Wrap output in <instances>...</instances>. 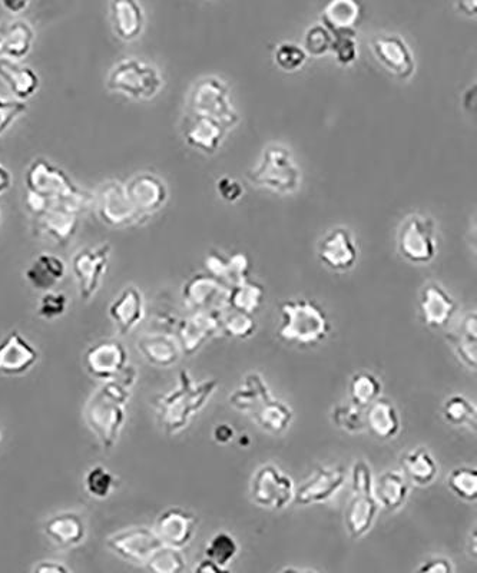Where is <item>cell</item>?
Returning <instances> with one entry per match:
<instances>
[{"instance_id":"603a6c76","label":"cell","mask_w":477,"mask_h":573,"mask_svg":"<svg viewBox=\"0 0 477 573\" xmlns=\"http://www.w3.org/2000/svg\"><path fill=\"white\" fill-rule=\"evenodd\" d=\"M198 518L182 508L164 510L155 522L154 531L164 545L185 548L197 532Z\"/></svg>"},{"instance_id":"b9f144b4","label":"cell","mask_w":477,"mask_h":573,"mask_svg":"<svg viewBox=\"0 0 477 573\" xmlns=\"http://www.w3.org/2000/svg\"><path fill=\"white\" fill-rule=\"evenodd\" d=\"M238 549L240 548H238V543L233 535L227 532H218L205 546V558L211 559L228 571V565L238 555Z\"/></svg>"},{"instance_id":"9c48e42d","label":"cell","mask_w":477,"mask_h":573,"mask_svg":"<svg viewBox=\"0 0 477 573\" xmlns=\"http://www.w3.org/2000/svg\"><path fill=\"white\" fill-rule=\"evenodd\" d=\"M190 108L192 114L215 119L227 129L233 128L240 121L227 86L214 76L201 79L195 84L190 94Z\"/></svg>"},{"instance_id":"d6986e66","label":"cell","mask_w":477,"mask_h":573,"mask_svg":"<svg viewBox=\"0 0 477 573\" xmlns=\"http://www.w3.org/2000/svg\"><path fill=\"white\" fill-rule=\"evenodd\" d=\"M318 260L333 271H349L359 260V248L350 231L343 227L334 228L318 243Z\"/></svg>"},{"instance_id":"1f68e13d","label":"cell","mask_w":477,"mask_h":573,"mask_svg":"<svg viewBox=\"0 0 477 573\" xmlns=\"http://www.w3.org/2000/svg\"><path fill=\"white\" fill-rule=\"evenodd\" d=\"M45 533L61 548H75L85 541L86 526L78 513H59L45 523Z\"/></svg>"},{"instance_id":"f5cc1de1","label":"cell","mask_w":477,"mask_h":573,"mask_svg":"<svg viewBox=\"0 0 477 573\" xmlns=\"http://www.w3.org/2000/svg\"><path fill=\"white\" fill-rule=\"evenodd\" d=\"M66 307H68V298L64 293L46 291L39 303L38 314L42 319L51 321L64 316Z\"/></svg>"},{"instance_id":"003e7915","label":"cell","mask_w":477,"mask_h":573,"mask_svg":"<svg viewBox=\"0 0 477 573\" xmlns=\"http://www.w3.org/2000/svg\"><path fill=\"white\" fill-rule=\"evenodd\" d=\"M0 221H2V214H0Z\"/></svg>"},{"instance_id":"6125c7cd","label":"cell","mask_w":477,"mask_h":573,"mask_svg":"<svg viewBox=\"0 0 477 573\" xmlns=\"http://www.w3.org/2000/svg\"><path fill=\"white\" fill-rule=\"evenodd\" d=\"M31 0H0L3 9L11 13H21L28 8Z\"/></svg>"},{"instance_id":"7c38bea8","label":"cell","mask_w":477,"mask_h":573,"mask_svg":"<svg viewBox=\"0 0 477 573\" xmlns=\"http://www.w3.org/2000/svg\"><path fill=\"white\" fill-rule=\"evenodd\" d=\"M111 253L112 245L105 243L98 247H86L72 258V271H74L79 297L82 300H91L101 287L102 278L108 270Z\"/></svg>"},{"instance_id":"f907efd6","label":"cell","mask_w":477,"mask_h":573,"mask_svg":"<svg viewBox=\"0 0 477 573\" xmlns=\"http://www.w3.org/2000/svg\"><path fill=\"white\" fill-rule=\"evenodd\" d=\"M307 54L301 46L296 43L284 42L277 46L274 61L278 68L286 72H296L303 68L307 61Z\"/></svg>"},{"instance_id":"5b68a950","label":"cell","mask_w":477,"mask_h":573,"mask_svg":"<svg viewBox=\"0 0 477 573\" xmlns=\"http://www.w3.org/2000/svg\"><path fill=\"white\" fill-rule=\"evenodd\" d=\"M247 175L251 184L278 194H293L301 184V171L293 154L280 144L265 147L257 165Z\"/></svg>"},{"instance_id":"816d5d0a","label":"cell","mask_w":477,"mask_h":573,"mask_svg":"<svg viewBox=\"0 0 477 573\" xmlns=\"http://www.w3.org/2000/svg\"><path fill=\"white\" fill-rule=\"evenodd\" d=\"M373 473L366 460H357L351 469V489L354 495H373Z\"/></svg>"},{"instance_id":"52a82bcc","label":"cell","mask_w":477,"mask_h":573,"mask_svg":"<svg viewBox=\"0 0 477 573\" xmlns=\"http://www.w3.org/2000/svg\"><path fill=\"white\" fill-rule=\"evenodd\" d=\"M43 197V195H42ZM89 200H71V198L43 197V210L35 215L39 233L51 238L55 243L65 245L78 231L81 213L91 204Z\"/></svg>"},{"instance_id":"4fadbf2b","label":"cell","mask_w":477,"mask_h":573,"mask_svg":"<svg viewBox=\"0 0 477 573\" xmlns=\"http://www.w3.org/2000/svg\"><path fill=\"white\" fill-rule=\"evenodd\" d=\"M96 214L102 223L112 228L128 227L141 221L129 201L125 184L111 180L98 188L95 197Z\"/></svg>"},{"instance_id":"484cf974","label":"cell","mask_w":477,"mask_h":573,"mask_svg":"<svg viewBox=\"0 0 477 573\" xmlns=\"http://www.w3.org/2000/svg\"><path fill=\"white\" fill-rule=\"evenodd\" d=\"M144 296L137 287L129 286L109 306V317L121 336L131 333L144 320Z\"/></svg>"},{"instance_id":"ab89813d","label":"cell","mask_w":477,"mask_h":573,"mask_svg":"<svg viewBox=\"0 0 477 573\" xmlns=\"http://www.w3.org/2000/svg\"><path fill=\"white\" fill-rule=\"evenodd\" d=\"M383 384L373 373L359 372L351 377L349 392L351 403L366 409L371 403L382 397Z\"/></svg>"},{"instance_id":"7bdbcfd3","label":"cell","mask_w":477,"mask_h":573,"mask_svg":"<svg viewBox=\"0 0 477 573\" xmlns=\"http://www.w3.org/2000/svg\"><path fill=\"white\" fill-rule=\"evenodd\" d=\"M227 310V313H221V331L233 339L247 340L253 337L257 330L254 316L231 308Z\"/></svg>"},{"instance_id":"74e56055","label":"cell","mask_w":477,"mask_h":573,"mask_svg":"<svg viewBox=\"0 0 477 573\" xmlns=\"http://www.w3.org/2000/svg\"><path fill=\"white\" fill-rule=\"evenodd\" d=\"M456 356L467 367V369H476L477 364V314L476 311H470L462 321L455 333L447 336Z\"/></svg>"},{"instance_id":"e0dca14e","label":"cell","mask_w":477,"mask_h":573,"mask_svg":"<svg viewBox=\"0 0 477 573\" xmlns=\"http://www.w3.org/2000/svg\"><path fill=\"white\" fill-rule=\"evenodd\" d=\"M129 201L139 218L154 215L167 204V184L155 174L141 172L125 184Z\"/></svg>"},{"instance_id":"4dcf8cb0","label":"cell","mask_w":477,"mask_h":573,"mask_svg":"<svg viewBox=\"0 0 477 573\" xmlns=\"http://www.w3.org/2000/svg\"><path fill=\"white\" fill-rule=\"evenodd\" d=\"M137 344L142 357L159 369H168L180 360V344L171 334H145Z\"/></svg>"},{"instance_id":"8992f818","label":"cell","mask_w":477,"mask_h":573,"mask_svg":"<svg viewBox=\"0 0 477 573\" xmlns=\"http://www.w3.org/2000/svg\"><path fill=\"white\" fill-rule=\"evenodd\" d=\"M162 76L154 65L137 58L122 59L109 72V91L128 96L134 101H151L161 92Z\"/></svg>"},{"instance_id":"277c9868","label":"cell","mask_w":477,"mask_h":573,"mask_svg":"<svg viewBox=\"0 0 477 573\" xmlns=\"http://www.w3.org/2000/svg\"><path fill=\"white\" fill-rule=\"evenodd\" d=\"M278 337L294 346L310 347L327 339L330 321L326 311L307 298L284 301L280 306Z\"/></svg>"},{"instance_id":"c3c4849f","label":"cell","mask_w":477,"mask_h":573,"mask_svg":"<svg viewBox=\"0 0 477 573\" xmlns=\"http://www.w3.org/2000/svg\"><path fill=\"white\" fill-rule=\"evenodd\" d=\"M115 486V478L104 466H95L89 470L85 478V489L92 498L105 499L111 495Z\"/></svg>"},{"instance_id":"3957f363","label":"cell","mask_w":477,"mask_h":573,"mask_svg":"<svg viewBox=\"0 0 477 573\" xmlns=\"http://www.w3.org/2000/svg\"><path fill=\"white\" fill-rule=\"evenodd\" d=\"M234 409L250 414L254 422L271 435L286 432L294 419L293 409L271 394L263 376L250 373L230 396Z\"/></svg>"},{"instance_id":"6da1fadb","label":"cell","mask_w":477,"mask_h":573,"mask_svg":"<svg viewBox=\"0 0 477 573\" xmlns=\"http://www.w3.org/2000/svg\"><path fill=\"white\" fill-rule=\"evenodd\" d=\"M135 382H137V370L127 366L117 377L106 380L86 404V423L98 439L99 445L105 450H111L117 445L118 437L127 420L125 406L129 400V390Z\"/></svg>"},{"instance_id":"e7e4bbea","label":"cell","mask_w":477,"mask_h":573,"mask_svg":"<svg viewBox=\"0 0 477 573\" xmlns=\"http://www.w3.org/2000/svg\"><path fill=\"white\" fill-rule=\"evenodd\" d=\"M195 571L201 573H221V572H228L227 569L221 568L220 565H217L211 559L205 558L202 559L200 565L195 566Z\"/></svg>"},{"instance_id":"ffe728a7","label":"cell","mask_w":477,"mask_h":573,"mask_svg":"<svg viewBox=\"0 0 477 573\" xmlns=\"http://www.w3.org/2000/svg\"><path fill=\"white\" fill-rule=\"evenodd\" d=\"M86 372L95 379L111 380L117 377L128 364V351L117 340L99 341L86 350Z\"/></svg>"},{"instance_id":"680465c9","label":"cell","mask_w":477,"mask_h":573,"mask_svg":"<svg viewBox=\"0 0 477 573\" xmlns=\"http://www.w3.org/2000/svg\"><path fill=\"white\" fill-rule=\"evenodd\" d=\"M453 571H455V568H453L452 561L443 558V556L430 558L429 561L424 562L419 568L420 573H452Z\"/></svg>"},{"instance_id":"30bf717a","label":"cell","mask_w":477,"mask_h":573,"mask_svg":"<svg viewBox=\"0 0 477 573\" xmlns=\"http://www.w3.org/2000/svg\"><path fill=\"white\" fill-rule=\"evenodd\" d=\"M26 191L49 198L89 200L88 192L82 191L62 168L46 158L39 157L29 165L25 174Z\"/></svg>"},{"instance_id":"be15d7a7","label":"cell","mask_w":477,"mask_h":573,"mask_svg":"<svg viewBox=\"0 0 477 573\" xmlns=\"http://www.w3.org/2000/svg\"><path fill=\"white\" fill-rule=\"evenodd\" d=\"M457 9L467 16V18H475L477 13V0H457Z\"/></svg>"},{"instance_id":"d6a6232c","label":"cell","mask_w":477,"mask_h":573,"mask_svg":"<svg viewBox=\"0 0 477 573\" xmlns=\"http://www.w3.org/2000/svg\"><path fill=\"white\" fill-rule=\"evenodd\" d=\"M373 496L380 508L396 512L402 509L409 498V483L406 476L397 470H387L374 480Z\"/></svg>"},{"instance_id":"ac0fdd59","label":"cell","mask_w":477,"mask_h":573,"mask_svg":"<svg viewBox=\"0 0 477 573\" xmlns=\"http://www.w3.org/2000/svg\"><path fill=\"white\" fill-rule=\"evenodd\" d=\"M230 287L210 274H195L182 287V300L191 311L224 310Z\"/></svg>"},{"instance_id":"11a10c76","label":"cell","mask_w":477,"mask_h":573,"mask_svg":"<svg viewBox=\"0 0 477 573\" xmlns=\"http://www.w3.org/2000/svg\"><path fill=\"white\" fill-rule=\"evenodd\" d=\"M250 267V258L244 253H235L228 257L227 286H234V284L241 283L245 278H248Z\"/></svg>"},{"instance_id":"5bb4252c","label":"cell","mask_w":477,"mask_h":573,"mask_svg":"<svg viewBox=\"0 0 477 573\" xmlns=\"http://www.w3.org/2000/svg\"><path fill=\"white\" fill-rule=\"evenodd\" d=\"M221 313L223 310L192 311L182 320L177 330L181 353L194 356L207 341L217 336L221 331Z\"/></svg>"},{"instance_id":"9a60e30c","label":"cell","mask_w":477,"mask_h":573,"mask_svg":"<svg viewBox=\"0 0 477 573\" xmlns=\"http://www.w3.org/2000/svg\"><path fill=\"white\" fill-rule=\"evenodd\" d=\"M347 473L343 466H320L303 485L294 490V500L298 506L318 505L327 502L343 489Z\"/></svg>"},{"instance_id":"e575fe53","label":"cell","mask_w":477,"mask_h":573,"mask_svg":"<svg viewBox=\"0 0 477 573\" xmlns=\"http://www.w3.org/2000/svg\"><path fill=\"white\" fill-rule=\"evenodd\" d=\"M380 505L373 495H354L344 513L347 532L353 539L370 532L379 515Z\"/></svg>"},{"instance_id":"f1b7e54d","label":"cell","mask_w":477,"mask_h":573,"mask_svg":"<svg viewBox=\"0 0 477 573\" xmlns=\"http://www.w3.org/2000/svg\"><path fill=\"white\" fill-rule=\"evenodd\" d=\"M366 429L379 440H390L402 430V419L390 400L379 399L366 407Z\"/></svg>"},{"instance_id":"8fae6325","label":"cell","mask_w":477,"mask_h":573,"mask_svg":"<svg viewBox=\"0 0 477 573\" xmlns=\"http://www.w3.org/2000/svg\"><path fill=\"white\" fill-rule=\"evenodd\" d=\"M293 479L276 465L261 466L251 479V499L265 509H286L294 500Z\"/></svg>"},{"instance_id":"03108f58","label":"cell","mask_w":477,"mask_h":573,"mask_svg":"<svg viewBox=\"0 0 477 573\" xmlns=\"http://www.w3.org/2000/svg\"><path fill=\"white\" fill-rule=\"evenodd\" d=\"M12 174L5 165L0 164V195L5 194L11 188Z\"/></svg>"},{"instance_id":"4316f807","label":"cell","mask_w":477,"mask_h":573,"mask_svg":"<svg viewBox=\"0 0 477 573\" xmlns=\"http://www.w3.org/2000/svg\"><path fill=\"white\" fill-rule=\"evenodd\" d=\"M35 32L25 21L0 23V58L22 61L31 54Z\"/></svg>"},{"instance_id":"ee69618b","label":"cell","mask_w":477,"mask_h":573,"mask_svg":"<svg viewBox=\"0 0 477 573\" xmlns=\"http://www.w3.org/2000/svg\"><path fill=\"white\" fill-rule=\"evenodd\" d=\"M447 485L457 498L466 502H475L477 498V472L473 467H456L452 470Z\"/></svg>"},{"instance_id":"f546056e","label":"cell","mask_w":477,"mask_h":573,"mask_svg":"<svg viewBox=\"0 0 477 573\" xmlns=\"http://www.w3.org/2000/svg\"><path fill=\"white\" fill-rule=\"evenodd\" d=\"M111 21L115 35L125 42L135 41L144 31L145 16L138 0H112Z\"/></svg>"},{"instance_id":"cb8c5ba5","label":"cell","mask_w":477,"mask_h":573,"mask_svg":"<svg viewBox=\"0 0 477 573\" xmlns=\"http://www.w3.org/2000/svg\"><path fill=\"white\" fill-rule=\"evenodd\" d=\"M420 316L430 329H442L453 319L457 311L455 298L437 283L423 287L419 298Z\"/></svg>"},{"instance_id":"60d3db41","label":"cell","mask_w":477,"mask_h":573,"mask_svg":"<svg viewBox=\"0 0 477 573\" xmlns=\"http://www.w3.org/2000/svg\"><path fill=\"white\" fill-rule=\"evenodd\" d=\"M145 566H147L149 571L155 573H181L187 566V558H185L180 548H174V546L162 543L149 556Z\"/></svg>"},{"instance_id":"94428289","label":"cell","mask_w":477,"mask_h":573,"mask_svg":"<svg viewBox=\"0 0 477 573\" xmlns=\"http://www.w3.org/2000/svg\"><path fill=\"white\" fill-rule=\"evenodd\" d=\"M33 571L39 573H66L69 572V569L66 568L64 563L56 561H46L39 563V565H36Z\"/></svg>"},{"instance_id":"bcb514c9","label":"cell","mask_w":477,"mask_h":573,"mask_svg":"<svg viewBox=\"0 0 477 573\" xmlns=\"http://www.w3.org/2000/svg\"><path fill=\"white\" fill-rule=\"evenodd\" d=\"M334 426L339 427L343 432L357 435L366 430V419H364L363 407L357 404H340L334 407L331 414Z\"/></svg>"},{"instance_id":"f35d334b","label":"cell","mask_w":477,"mask_h":573,"mask_svg":"<svg viewBox=\"0 0 477 573\" xmlns=\"http://www.w3.org/2000/svg\"><path fill=\"white\" fill-rule=\"evenodd\" d=\"M265 301V287L257 281L245 278L241 283L230 287L227 297V308L251 314L261 310Z\"/></svg>"},{"instance_id":"6f0895ef","label":"cell","mask_w":477,"mask_h":573,"mask_svg":"<svg viewBox=\"0 0 477 573\" xmlns=\"http://www.w3.org/2000/svg\"><path fill=\"white\" fill-rule=\"evenodd\" d=\"M217 191L224 201L237 202L243 198L244 187L233 177H223L217 181Z\"/></svg>"},{"instance_id":"44dd1931","label":"cell","mask_w":477,"mask_h":573,"mask_svg":"<svg viewBox=\"0 0 477 573\" xmlns=\"http://www.w3.org/2000/svg\"><path fill=\"white\" fill-rule=\"evenodd\" d=\"M371 48L380 65L397 78L409 79L416 71L412 49L400 36H376L371 42Z\"/></svg>"},{"instance_id":"d590c367","label":"cell","mask_w":477,"mask_h":573,"mask_svg":"<svg viewBox=\"0 0 477 573\" xmlns=\"http://www.w3.org/2000/svg\"><path fill=\"white\" fill-rule=\"evenodd\" d=\"M0 78L21 101L31 98L41 86V79L36 71L9 59L0 58Z\"/></svg>"},{"instance_id":"ba28073f","label":"cell","mask_w":477,"mask_h":573,"mask_svg":"<svg viewBox=\"0 0 477 573\" xmlns=\"http://www.w3.org/2000/svg\"><path fill=\"white\" fill-rule=\"evenodd\" d=\"M397 248L404 260L429 264L437 254L436 224L430 217L413 214L403 221L397 235Z\"/></svg>"},{"instance_id":"2e32d148","label":"cell","mask_w":477,"mask_h":573,"mask_svg":"<svg viewBox=\"0 0 477 573\" xmlns=\"http://www.w3.org/2000/svg\"><path fill=\"white\" fill-rule=\"evenodd\" d=\"M161 545L157 533L147 526L125 529L112 535L106 542V546L119 558L137 565H145L152 552Z\"/></svg>"},{"instance_id":"7a4b0ae2","label":"cell","mask_w":477,"mask_h":573,"mask_svg":"<svg viewBox=\"0 0 477 573\" xmlns=\"http://www.w3.org/2000/svg\"><path fill=\"white\" fill-rule=\"evenodd\" d=\"M178 379L177 389L154 399L158 423L168 436L178 435L190 425L192 417L207 406L220 386L215 379L195 383L187 370H181Z\"/></svg>"},{"instance_id":"836d02e7","label":"cell","mask_w":477,"mask_h":573,"mask_svg":"<svg viewBox=\"0 0 477 573\" xmlns=\"http://www.w3.org/2000/svg\"><path fill=\"white\" fill-rule=\"evenodd\" d=\"M66 266L58 255L39 254L26 268L25 278L35 290L51 291L56 284L64 280Z\"/></svg>"},{"instance_id":"9f6ffc18","label":"cell","mask_w":477,"mask_h":573,"mask_svg":"<svg viewBox=\"0 0 477 573\" xmlns=\"http://www.w3.org/2000/svg\"><path fill=\"white\" fill-rule=\"evenodd\" d=\"M204 266L210 276L218 278V280L227 284L228 257H224V255L218 253V251H211V253L205 257Z\"/></svg>"},{"instance_id":"681fc988","label":"cell","mask_w":477,"mask_h":573,"mask_svg":"<svg viewBox=\"0 0 477 573\" xmlns=\"http://www.w3.org/2000/svg\"><path fill=\"white\" fill-rule=\"evenodd\" d=\"M333 45V33L323 25H314L304 36V51L307 55L320 58L329 54Z\"/></svg>"},{"instance_id":"7402d4cb","label":"cell","mask_w":477,"mask_h":573,"mask_svg":"<svg viewBox=\"0 0 477 573\" xmlns=\"http://www.w3.org/2000/svg\"><path fill=\"white\" fill-rule=\"evenodd\" d=\"M38 359V350L18 330H12L0 341V376H22Z\"/></svg>"},{"instance_id":"d4e9b609","label":"cell","mask_w":477,"mask_h":573,"mask_svg":"<svg viewBox=\"0 0 477 573\" xmlns=\"http://www.w3.org/2000/svg\"><path fill=\"white\" fill-rule=\"evenodd\" d=\"M225 131L227 128L215 119L192 114L185 122L184 138L191 148L204 154H214L223 144Z\"/></svg>"},{"instance_id":"91938a15","label":"cell","mask_w":477,"mask_h":573,"mask_svg":"<svg viewBox=\"0 0 477 573\" xmlns=\"http://www.w3.org/2000/svg\"><path fill=\"white\" fill-rule=\"evenodd\" d=\"M212 436H214L215 442L220 443V445H227V443H230L231 440L234 439L235 432L233 427L223 423V425L215 427L214 435Z\"/></svg>"},{"instance_id":"7dc6e473","label":"cell","mask_w":477,"mask_h":573,"mask_svg":"<svg viewBox=\"0 0 477 573\" xmlns=\"http://www.w3.org/2000/svg\"><path fill=\"white\" fill-rule=\"evenodd\" d=\"M341 66H351L359 58L357 32L334 33L331 51Z\"/></svg>"},{"instance_id":"db71d44e","label":"cell","mask_w":477,"mask_h":573,"mask_svg":"<svg viewBox=\"0 0 477 573\" xmlns=\"http://www.w3.org/2000/svg\"><path fill=\"white\" fill-rule=\"evenodd\" d=\"M28 111V104L21 99H8L0 96V135L12 127L16 119Z\"/></svg>"},{"instance_id":"8d00e7d4","label":"cell","mask_w":477,"mask_h":573,"mask_svg":"<svg viewBox=\"0 0 477 573\" xmlns=\"http://www.w3.org/2000/svg\"><path fill=\"white\" fill-rule=\"evenodd\" d=\"M400 465H402L403 475L412 480L414 485L422 486V488L432 485L439 473L435 457L424 447H416L404 453Z\"/></svg>"},{"instance_id":"f6af8a7d","label":"cell","mask_w":477,"mask_h":573,"mask_svg":"<svg viewBox=\"0 0 477 573\" xmlns=\"http://www.w3.org/2000/svg\"><path fill=\"white\" fill-rule=\"evenodd\" d=\"M443 416L453 426L472 425L476 422V407L462 394H455L443 404Z\"/></svg>"},{"instance_id":"83f0119b","label":"cell","mask_w":477,"mask_h":573,"mask_svg":"<svg viewBox=\"0 0 477 573\" xmlns=\"http://www.w3.org/2000/svg\"><path fill=\"white\" fill-rule=\"evenodd\" d=\"M360 0H329L321 11V25L331 33L357 32L363 19Z\"/></svg>"}]
</instances>
